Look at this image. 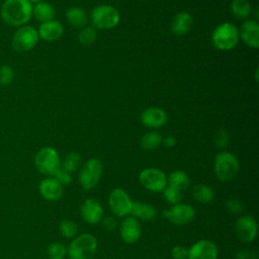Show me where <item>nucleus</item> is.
<instances>
[{"mask_svg": "<svg viewBox=\"0 0 259 259\" xmlns=\"http://www.w3.org/2000/svg\"><path fill=\"white\" fill-rule=\"evenodd\" d=\"M32 4L28 0H5L0 9L2 20L13 27L25 25L32 16Z\"/></svg>", "mask_w": 259, "mask_h": 259, "instance_id": "1", "label": "nucleus"}, {"mask_svg": "<svg viewBox=\"0 0 259 259\" xmlns=\"http://www.w3.org/2000/svg\"><path fill=\"white\" fill-rule=\"evenodd\" d=\"M97 250V241L89 233H83L73 238L67 247V254L70 259H92Z\"/></svg>", "mask_w": 259, "mask_h": 259, "instance_id": "2", "label": "nucleus"}, {"mask_svg": "<svg viewBox=\"0 0 259 259\" xmlns=\"http://www.w3.org/2000/svg\"><path fill=\"white\" fill-rule=\"evenodd\" d=\"M239 38V30L231 22H223L219 24L211 34L213 46L221 51L234 49L237 46Z\"/></svg>", "mask_w": 259, "mask_h": 259, "instance_id": "3", "label": "nucleus"}, {"mask_svg": "<svg viewBox=\"0 0 259 259\" xmlns=\"http://www.w3.org/2000/svg\"><path fill=\"white\" fill-rule=\"evenodd\" d=\"M214 174L222 182L233 180L239 171V161L237 157L230 152H221L214 158Z\"/></svg>", "mask_w": 259, "mask_h": 259, "instance_id": "4", "label": "nucleus"}, {"mask_svg": "<svg viewBox=\"0 0 259 259\" xmlns=\"http://www.w3.org/2000/svg\"><path fill=\"white\" fill-rule=\"evenodd\" d=\"M118 10L109 4H100L91 11V21L93 27L99 29H110L119 22Z\"/></svg>", "mask_w": 259, "mask_h": 259, "instance_id": "5", "label": "nucleus"}, {"mask_svg": "<svg viewBox=\"0 0 259 259\" xmlns=\"http://www.w3.org/2000/svg\"><path fill=\"white\" fill-rule=\"evenodd\" d=\"M34 164L41 174L53 177L61 167V159L56 149L53 147H42L34 157Z\"/></svg>", "mask_w": 259, "mask_h": 259, "instance_id": "6", "label": "nucleus"}, {"mask_svg": "<svg viewBox=\"0 0 259 259\" xmlns=\"http://www.w3.org/2000/svg\"><path fill=\"white\" fill-rule=\"evenodd\" d=\"M102 172L103 166L100 160L97 158H91L86 161L82 166L78 176L81 187L84 190H90L94 188L98 184L102 176Z\"/></svg>", "mask_w": 259, "mask_h": 259, "instance_id": "7", "label": "nucleus"}, {"mask_svg": "<svg viewBox=\"0 0 259 259\" xmlns=\"http://www.w3.org/2000/svg\"><path fill=\"white\" fill-rule=\"evenodd\" d=\"M38 33L31 25H22L17 27L12 36V49L17 53H25L32 50L38 42Z\"/></svg>", "mask_w": 259, "mask_h": 259, "instance_id": "8", "label": "nucleus"}, {"mask_svg": "<svg viewBox=\"0 0 259 259\" xmlns=\"http://www.w3.org/2000/svg\"><path fill=\"white\" fill-rule=\"evenodd\" d=\"M108 205L115 217L125 218L131 215L133 200L125 190L121 188H114L108 195Z\"/></svg>", "mask_w": 259, "mask_h": 259, "instance_id": "9", "label": "nucleus"}, {"mask_svg": "<svg viewBox=\"0 0 259 259\" xmlns=\"http://www.w3.org/2000/svg\"><path fill=\"white\" fill-rule=\"evenodd\" d=\"M141 184L152 192H162L167 186V176L159 168H146L139 175Z\"/></svg>", "mask_w": 259, "mask_h": 259, "instance_id": "10", "label": "nucleus"}, {"mask_svg": "<svg viewBox=\"0 0 259 259\" xmlns=\"http://www.w3.org/2000/svg\"><path fill=\"white\" fill-rule=\"evenodd\" d=\"M163 215L176 226H184L193 221L195 211L190 204L179 202L172 205V207L165 209Z\"/></svg>", "mask_w": 259, "mask_h": 259, "instance_id": "11", "label": "nucleus"}, {"mask_svg": "<svg viewBox=\"0 0 259 259\" xmlns=\"http://www.w3.org/2000/svg\"><path fill=\"white\" fill-rule=\"evenodd\" d=\"M258 227L255 219L245 214L237 219L235 223V233L243 243H252L257 237Z\"/></svg>", "mask_w": 259, "mask_h": 259, "instance_id": "12", "label": "nucleus"}, {"mask_svg": "<svg viewBox=\"0 0 259 259\" xmlns=\"http://www.w3.org/2000/svg\"><path fill=\"white\" fill-rule=\"evenodd\" d=\"M219 250L217 245L206 239L195 242L188 249L187 259H218Z\"/></svg>", "mask_w": 259, "mask_h": 259, "instance_id": "13", "label": "nucleus"}, {"mask_svg": "<svg viewBox=\"0 0 259 259\" xmlns=\"http://www.w3.org/2000/svg\"><path fill=\"white\" fill-rule=\"evenodd\" d=\"M119 233L121 239L127 244H134L138 242L142 235L140 221L133 215L123 218L119 225Z\"/></svg>", "mask_w": 259, "mask_h": 259, "instance_id": "14", "label": "nucleus"}, {"mask_svg": "<svg viewBox=\"0 0 259 259\" xmlns=\"http://www.w3.org/2000/svg\"><path fill=\"white\" fill-rule=\"evenodd\" d=\"M80 214L87 224L95 225L103 218V207L97 199L87 198L80 207Z\"/></svg>", "mask_w": 259, "mask_h": 259, "instance_id": "15", "label": "nucleus"}, {"mask_svg": "<svg viewBox=\"0 0 259 259\" xmlns=\"http://www.w3.org/2000/svg\"><path fill=\"white\" fill-rule=\"evenodd\" d=\"M141 121L145 126L151 128H159L166 124L167 113L159 107H148L141 113Z\"/></svg>", "mask_w": 259, "mask_h": 259, "instance_id": "16", "label": "nucleus"}, {"mask_svg": "<svg viewBox=\"0 0 259 259\" xmlns=\"http://www.w3.org/2000/svg\"><path fill=\"white\" fill-rule=\"evenodd\" d=\"M239 37L252 49L259 48V24L256 20H245L241 24Z\"/></svg>", "mask_w": 259, "mask_h": 259, "instance_id": "17", "label": "nucleus"}, {"mask_svg": "<svg viewBox=\"0 0 259 259\" xmlns=\"http://www.w3.org/2000/svg\"><path fill=\"white\" fill-rule=\"evenodd\" d=\"M38 190L40 195L49 201H56L63 195V186L54 177L42 179L38 185Z\"/></svg>", "mask_w": 259, "mask_h": 259, "instance_id": "18", "label": "nucleus"}, {"mask_svg": "<svg viewBox=\"0 0 259 259\" xmlns=\"http://www.w3.org/2000/svg\"><path fill=\"white\" fill-rule=\"evenodd\" d=\"M38 37L46 41H54L59 39L64 33V26L58 20H50L39 24L37 28Z\"/></svg>", "mask_w": 259, "mask_h": 259, "instance_id": "19", "label": "nucleus"}, {"mask_svg": "<svg viewBox=\"0 0 259 259\" xmlns=\"http://www.w3.org/2000/svg\"><path fill=\"white\" fill-rule=\"evenodd\" d=\"M193 24V18L190 13L182 11L177 13L170 24L172 32L176 35H183L187 33Z\"/></svg>", "mask_w": 259, "mask_h": 259, "instance_id": "20", "label": "nucleus"}, {"mask_svg": "<svg viewBox=\"0 0 259 259\" xmlns=\"http://www.w3.org/2000/svg\"><path fill=\"white\" fill-rule=\"evenodd\" d=\"M156 214L157 211L153 205L142 201H133L131 215H133L137 220L149 222L154 220L156 218Z\"/></svg>", "mask_w": 259, "mask_h": 259, "instance_id": "21", "label": "nucleus"}, {"mask_svg": "<svg viewBox=\"0 0 259 259\" xmlns=\"http://www.w3.org/2000/svg\"><path fill=\"white\" fill-rule=\"evenodd\" d=\"M65 17L67 19V21L75 27H85L87 21H88V16L86 11L81 8V7H77V6H73L70 7L66 13H65Z\"/></svg>", "mask_w": 259, "mask_h": 259, "instance_id": "22", "label": "nucleus"}, {"mask_svg": "<svg viewBox=\"0 0 259 259\" xmlns=\"http://www.w3.org/2000/svg\"><path fill=\"white\" fill-rule=\"evenodd\" d=\"M190 184L189 176L182 170H175L167 177V186L177 189L179 191L185 190Z\"/></svg>", "mask_w": 259, "mask_h": 259, "instance_id": "23", "label": "nucleus"}, {"mask_svg": "<svg viewBox=\"0 0 259 259\" xmlns=\"http://www.w3.org/2000/svg\"><path fill=\"white\" fill-rule=\"evenodd\" d=\"M32 15L40 23L53 20L56 15L55 8L48 2L36 3L32 8Z\"/></svg>", "mask_w": 259, "mask_h": 259, "instance_id": "24", "label": "nucleus"}, {"mask_svg": "<svg viewBox=\"0 0 259 259\" xmlns=\"http://www.w3.org/2000/svg\"><path fill=\"white\" fill-rule=\"evenodd\" d=\"M192 198L199 203H209L214 198V190L207 184H196L191 191Z\"/></svg>", "mask_w": 259, "mask_h": 259, "instance_id": "25", "label": "nucleus"}, {"mask_svg": "<svg viewBox=\"0 0 259 259\" xmlns=\"http://www.w3.org/2000/svg\"><path fill=\"white\" fill-rule=\"evenodd\" d=\"M251 11L252 7L248 0H233L231 2V12L239 19L247 18L251 14Z\"/></svg>", "mask_w": 259, "mask_h": 259, "instance_id": "26", "label": "nucleus"}, {"mask_svg": "<svg viewBox=\"0 0 259 259\" xmlns=\"http://www.w3.org/2000/svg\"><path fill=\"white\" fill-rule=\"evenodd\" d=\"M163 138L161 136V134L157 131H152L149 133H146L141 140V145L143 147V149L151 151V150H155L157 148L160 147V145L162 144Z\"/></svg>", "mask_w": 259, "mask_h": 259, "instance_id": "27", "label": "nucleus"}, {"mask_svg": "<svg viewBox=\"0 0 259 259\" xmlns=\"http://www.w3.org/2000/svg\"><path fill=\"white\" fill-rule=\"evenodd\" d=\"M81 162V156L77 152H70L66 158L61 162V168L68 171L69 173L75 172Z\"/></svg>", "mask_w": 259, "mask_h": 259, "instance_id": "28", "label": "nucleus"}, {"mask_svg": "<svg viewBox=\"0 0 259 259\" xmlns=\"http://www.w3.org/2000/svg\"><path fill=\"white\" fill-rule=\"evenodd\" d=\"M59 231L64 238L73 239L78 234V227L75 222L71 220H63L59 225Z\"/></svg>", "mask_w": 259, "mask_h": 259, "instance_id": "29", "label": "nucleus"}, {"mask_svg": "<svg viewBox=\"0 0 259 259\" xmlns=\"http://www.w3.org/2000/svg\"><path fill=\"white\" fill-rule=\"evenodd\" d=\"M96 36H97V32L95 27L85 26L79 32L78 40L81 45L87 47V46H91L96 40Z\"/></svg>", "mask_w": 259, "mask_h": 259, "instance_id": "30", "label": "nucleus"}, {"mask_svg": "<svg viewBox=\"0 0 259 259\" xmlns=\"http://www.w3.org/2000/svg\"><path fill=\"white\" fill-rule=\"evenodd\" d=\"M47 252L50 258H63L67 254V247L62 243L53 242L48 246Z\"/></svg>", "mask_w": 259, "mask_h": 259, "instance_id": "31", "label": "nucleus"}, {"mask_svg": "<svg viewBox=\"0 0 259 259\" xmlns=\"http://www.w3.org/2000/svg\"><path fill=\"white\" fill-rule=\"evenodd\" d=\"M14 80L13 68L9 65H3L0 67V85L8 86Z\"/></svg>", "mask_w": 259, "mask_h": 259, "instance_id": "32", "label": "nucleus"}, {"mask_svg": "<svg viewBox=\"0 0 259 259\" xmlns=\"http://www.w3.org/2000/svg\"><path fill=\"white\" fill-rule=\"evenodd\" d=\"M163 195H164V198L166 199V201L172 205L179 203L182 199L181 191L174 189L172 187H169V186L165 187V189L163 190Z\"/></svg>", "mask_w": 259, "mask_h": 259, "instance_id": "33", "label": "nucleus"}, {"mask_svg": "<svg viewBox=\"0 0 259 259\" xmlns=\"http://www.w3.org/2000/svg\"><path fill=\"white\" fill-rule=\"evenodd\" d=\"M214 144L218 148L224 149L229 145V135L226 130L220 128L214 136Z\"/></svg>", "mask_w": 259, "mask_h": 259, "instance_id": "34", "label": "nucleus"}, {"mask_svg": "<svg viewBox=\"0 0 259 259\" xmlns=\"http://www.w3.org/2000/svg\"><path fill=\"white\" fill-rule=\"evenodd\" d=\"M62 186H65V185H68L71 183L72 181V175L71 173H69L68 171L64 170L63 168H59L57 170V172L54 174L53 176Z\"/></svg>", "mask_w": 259, "mask_h": 259, "instance_id": "35", "label": "nucleus"}, {"mask_svg": "<svg viewBox=\"0 0 259 259\" xmlns=\"http://www.w3.org/2000/svg\"><path fill=\"white\" fill-rule=\"evenodd\" d=\"M171 256L173 257V259H187L188 249L184 246L177 245L172 248Z\"/></svg>", "mask_w": 259, "mask_h": 259, "instance_id": "36", "label": "nucleus"}, {"mask_svg": "<svg viewBox=\"0 0 259 259\" xmlns=\"http://www.w3.org/2000/svg\"><path fill=\"white\" fill-rule=\"evenodd\" d=\"M226 207H227L228 211H230L231 213H239L243 209V204L241 203V201L239 199L232 198L227 201Z\"/></svg>", "mask_w": 259, "mask_h": 259, "instance_id": "37", "label": "nucleus"}, {"mask_svg": "<svg viewBox=\"0 0 259 259\" xmlns=\"http://www.w3.org/2000/svg\"><path fill=\"white\" fill-rule=\"evenodd\" d=\"M102 223V226L104 229L108 230V231H113L116 229L117 227V223L116 220L113 217H106V218H102V220L100 221Z\"/></svg>", "mask_w": 259, "mask_h": 259, "instance_id": "38", "label": "nucleus"}, {"mask_svg": "<svg viewBox=\"0 0 259 259\" xmlns=\"http://www.w3.org/2000/svg\"><path fill=\"white\" fill-rule=\"evenodd\" d=\"M236 259H257V255L250 249H243L236 254Z\"/></svg>", "mask_w": 259, "mask_h": 259, "instance_id": "39", "label": "nucleus"}, {"mask_svg": "<svg viewBox=\"0 0 259 259\" xmlns=\"http://www.w3.org/2000/svg\"><path fill=\"white\" fill-rule=\"evenodd\" d=\"M162 143L167 148H172L176 145V139L173 136H167L165 139H163Z\"/></svg>", "mask_w": 259, "mask_h": 259, "instance_id": "40", "label": "nucleus"}, {"mask_svg": "<svg viewBox=\"0 0 259 259\" xmlns=\"http://www.w3.org/2000/svg\"><path fill=\"white\" fill-rule=\"evenodd\" d=\"M28 1H29L31 4H32V3H35V4H36V3L42 2V1H45V0H28Z\"/></svg>", "mask_w": 259, "mask_h": 259, "instance_id": "41", "label": "nucleus"}, {"mask_svg": "<svg viewBox=\"0 0 259 259\" xmlns=\"http://www.w3.org/2000/svg\"><path fill=\"white\" fill-rule=\"evenodd\" d=\"M50 259H64V257L63 258H50Z\"/></svg>", "mask_w": 259, "mask_h": 259, "instance_id": "42", "label": "nucleus"}]
</instances>
